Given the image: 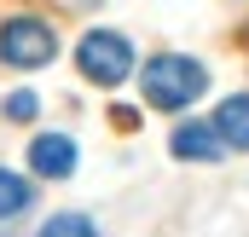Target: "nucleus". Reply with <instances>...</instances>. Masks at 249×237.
I'll return each instance as SVG.
<instances>
[{
    "label": "nucleus",
    "instance_id": "1",
    "mask_svg": "<svg viewBox=\"0 0 249 237\" xmlns=\"http://www.w3.org/2000/svg\"><path fill=\"white\" fill-rule=\"evenodd\" d=\"M209 87V69L197 58H180V52H162V58L145 64V99L157 110H186L191 99H203Z\"/></svg>",
    "mask_w": 249,
    "mask_h": 237
},
{
    "label": "nucleus",
    "instance_id": "2",
    "mask_svg": "<svg viewBox=\"0 0 249 237\" xmlns=\"http://www.w3.org/2000/svg\"><path fill=\"white\" fill-rule=\"evenodd\" d=\"M75 64H81V75H87V81H99V87H116V81H127V69H133V47H127V35L93 29V35L81 41Z\"/></svg>",
    "mask_w": 249,
    "mask_h": 237
},
{
    "label": "nucleus",
    "instance_id": "3",
    "mask_svg": "<svg viewBox=\"0 0 249 237\" xmlns=\"http://www.w3.org/2000/svg\"><path fill=\"white\" fill-rule=\"evenodd\" d=\"M53 52H58V41H53V29H47L41 17H12V23L0 29V58H6V64L41 69Z\"/></svg>",
    "mask_w": 249,
    "mask_h": 237
},
{
    "label": "nucleus",
    "instance_id": "4",
    "mask_svg": "<svg viewBox=\"0 0 249 237\" xmlns=\"http://www.w3.org/2000/svg\"><path fill=\"white\" fill-rule=\"evenodd\" d=\"M29 168H35L41 179L75 174V139H64V133H41V139L29 145Z\"/></svg>",
    "mask_w": 249,
    "mask_h": 237
},
{
    "label": "nucleus",
    "instance_id": "5",
    "mask_svg": "<svg viewBox=\"0 0 249 237\" xmlns=\"http://www.w3.org/2000/svg\"><path fill=\"white\" fill-rule=\"evenodd\" d=\"M174 156H186V162H214V156H220V133L203 127V121H186V127L174 133Z\"/></svg>",
    "mask_w": 249,
    "mask_h": 237
},
{
    "label": "nucleus",
    "instance_id": "6",
    "mask_svg": "<svg viewBox=\"0 0 249 237\" xmlns=\"http://www.w3.org/2000/svg\"><path fill=\"white\" fill-rule=\"evenodd\" d=\"M214 133H220L226 145L249 151V99H226V104H220V116H214Z\"/></svg>",
    "mask_w": 249,
    "mask_h": 237
},
{
    "label": "nucleus",
    "instance_id": "7",
    "mask_svg": "<svg viewBox=\"0 0 249 237\" xmlns=\"http://www.w3.org/2000/svg\"><path fill=\"white\" fill-rule=\"evenodd\" d=\"M29 197H35V191H29V179H18V174H6V168H0V220H6V214H23V208H29Z\"/></svg>",
    "mask_w": 249,
    "mask_h": 237
},
{
    "label": "nucleus",
    "instance_id": "8",
    "mask_svg": "<svg viewBox=\"0 0 249 237\" xmlns=\"http://www.w3.org/2000/svg\"><path fill=\"white\" fill-rule=\"evenodd\" d=\"M41 237H99V226L87 220V214H58V220H47Z\"/></svg>",
    "mask_w": 249,
    "mask_h": 237
},
{
    "label": "nucleus",
    "instance_id": "9",
    "mask_svg": "<svg viewBox=\"0 0 249 237\" xmlns=\"http://www.w3.org/2000/svg\"><path fill=\"white\" fill-rule=\"evenodd\" d=\"M35 110H41L35 93H12V99H6V116H12V121H35Z\"/></svg>",
    "mask_w": 249,
    "mask_h": 237
},
{
    "label": "nucleus",
    "instance_id": "10",
    "mask_svg": "<svg viewBox=\"0 0 249 237\" xmlns=\"http://www.w3.org/2000/svg\"><path fill=\"white\" fill-rule=\"evenodd\" d=\"M75 6H93V0H75Z\"/></svg>",
    "mask_w": 249,
    "mask_h": 237
}]
</instances>
